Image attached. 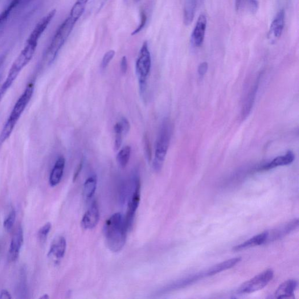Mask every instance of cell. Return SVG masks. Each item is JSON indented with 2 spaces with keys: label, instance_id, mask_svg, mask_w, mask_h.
Masks as SVG:
<instances>
[{
  "label": "cell",
  "instance_id": "1",
  "mask_svg": "<svg viewBox=\"0 0 299 299\" xmlns=\"http://www.w3.org/2000/svg\"><path fill=\"white\" fill-rule=\"evenodd\" d=\"M128 232L125 216L121 213H117L106 220L104 225L103 235L110 250L113 252L122 250L126 243Z\"/></svg>",
  "mask_w": 299,
  "mask_h": 299
},
{
  "label": "cell",
  "instance_id": "2",
  "mask_svg": "<svg viewBox=\"0 0 299 299\" xmlns=\"http://www.w3.org/2000/svg\"><path fill=\"white\" fill-rule=\"evenodd\" d=\"M35 85L33 83H30L27 85L24 91L16 101L13 108H12L9 117L7 118L4 124L1 132H0V148L8 139H9L13 132L16 124L22 114L26 110L28 104L34 95Z\"/></svg>",
  "mask_w": 299,
  "mask_h": 299
},
{
  "label": "cell",
  "instance_id": "3",
  "mask_svg": "<svg viewBox=\"0 0 299 299\" xmlns=\"http://www.w3.org/2000/svg\"><path fill=\"white\" fill-rule=\"evenodd\" d=\"M38 43L27 40L26 44L19 55L12 63L5 81L0 87V102L6 95L20 72L30 62L35 55Z\"/></svg>",
  "mask_w": 299,
  "mask_h": 299
},
{
  "label": "cell",
  "instance_id": "4",
  "mask_svg": "<svg viewBox=\"0 0 299 299\" xmlns=\"http://www.w3.org/2000/svg\"><path fill=\"white\" fill-rule=\"evenodd\" d=\"M77 21V20L69 15L57 29L43 56V60L48 64H52L55 60L61 49L71 34Z\"/></svg>",
  "mask_w": 299,
  "mask_h": 299
},
{
  "label": "cell",
  "instance_id": "5",
  "mask_svg": "<svg viewBox=\"0 0 299 299\" xmlns=\"http://www.w3.org/2000/svg\"><path fill=\"white\" fill-rule=\"evenodd\" d=\"M171 133V122L169 119L165 118L162 122L161 128L159 130L153 162V169L157 173L162 170L167 151L169 148Z\"/></svg>",
  "mask_w": 299,
  "mask_h": 299
},
{
  "label": "cell",
  "instance_id": "6",
  "mask_svg": "<svg viewBox=\"0 0 299 299\" xmlns=\"http://www.w3.org/2000/svg\"><path fill=\"white\" fill-rule=\"evenodd\" d=\"M151 67V58L147 42L143 43L136 63V72L139 80V92L144 99L147 91V79Z\"/></svg>",
  "mask_w": 299,
  "mask_h": 299
},
{
  "label": "cell",
  "instance_id": "7",
  "mask_svg": "<svg viewBox=\"0 0 299 299\" xmlns=\"http://www.w3.org/2000/svg\"><path fill=\"white\" fill-rule=\"evenodd\" d=\"M273 271L271 269L265 270L250 280L245 282L239 289L241 294H249L263 289L272 280Z\"/></svg>",
  "mask_w": 299,
  "mask_h": 299
},
{
  "label": "cell",
  "instance_id": "8",
  "mask_svg": "<svg viewBox=\"0 0 299 299\" xmlns=\"http://www.w3.org/2000/svg\"><path fill=\"white\" fill-rule=\"evenodd\" d=\"M134 190L130 196L128 210L125 216V222L128 231L132 227L135 214L141 201V181L137 174L133 176Z\"/></svg>",
  "mask_w": 299,
  "mask_h": 299
},
{
  "label": "cell",
  "instance_id": "9",
  "mask_svg": "<svg viewBox=\"0 0 299 299\" xmlns=\"http://www.w3.org/2000/svg\"><path fill=\"white\" fill-rule=\"evenodd\" d=\"M24 244V232L21 226L16 228L12 235L9 251H8V260L14 262L18 259L20 249Z\"/></svg>",
  "mask_w": 299,
  "mask_h": 299
},
{
  "label": "cell",
  "instance_id": "10",
  "mask_svg": "<svg viewBox=\"0 0 299 299\" xmlns=\"http://www.w3.org/2000/svg\"><path fill=\"white\" fill-rule=\"evenodd\" d=\"M66 240L63 236H59L53 240L48 253V257L55 263H59L64 256L66 251Z\"/></svg>",
  "mask_w": 299,
  "mask_h": 299
},
{
  "label": "cell",
  "instance_id": "11",
  "mask_svg": "<svg viewBox=\"0 0 299 299\" xmlns=\"http://www.w3.org/2000/svg\"><path fill=\"white\" fill-rule=\"evenodd\" d=\"M285 26V12L281 10L273 20L268 32V38L272 43L279 40L284 31Z\"/></svg>",
  "mask_w": 299,
  "mask_h": 299
},
{
  "label": "cell",
  "instance_id": "12",
  "mask_svg": "<svg viewBox=\"0 0 299 299\" xmlns=\"http://www.w3.org/2000/svg\"><path fill=\"white\" fill-rule=\"evenodd\" d=\"M100 218L97 202H93L81 220V226L85 230H91L97 226Z\"/></svg>",
  "mask_w": 299,
  "mask_h": 299
},
{
  "label": "cell",
  "instance_id": "13",
  "mask_svg": "<svg viewBox=\"0 0 299 299\" xmlns=\"http://www.w3.org/2000/svg\"><path fill=\"white\" fill-rule=\"evenodd\" d=\"M207 26L206 16L202 14L199 16L196 22L192 38L194 44L196 47H199L202 44Z\"/></svg>",
  "mask_w": 299,
  "mask_h": 299
},
{
  "label": "cell",
  "instance_id": "14",
  "mask_svg": "<svg viewBox=\"0 0 299 299\" xmlns=\"http://www.w3.org/2000/svg\"><path fill=\"white\" fill-rule=\"evenodd\" d=\"M65 165V159L63 156H59L53 166L49 176V184L52 187L58 185L62 179Z\"/></svg>",
  "mask_w": 299,
  "mask_h": 299
},
{
  "label": "cell",
  "instance_id": "15",
  "mask_svg": "<svg viewBox=\"0 0 299 299\" xmlns=\"http://www.w3.org/2000/svg\"><path fill=\"white\" fill-rule=\"evenodd\" d=\"M298 282L296 280H290L284 282L276 290L275 297L278 299L293 297Z\"/></svg>",
  "mask_w": 299,
  "mask_h": 299
},
{
  "label": "cell",
  "instance_id": "16",
  "mask_svg": "<svg viewBox=\"0 0 299 299\" xmlns=\"http://www.w3.org/2000/svg\"><path fill=\"white\" fill-rule=\"evenodd\" d=\"M269 236L268 232H265L252 237L250 239L245 241L244 243L241 244L237 246L233 247V251H239L243 250V249L258 246L265 243L267 241Z\"/></svg>",
  "mask_w": 299,
  "mask_h": 299
},
{
  "label": "cell",
  "instance_id": "17",
  "mask_svg": "<svg viewBox=\"0 0 299 299\" xmlns=\"http://www.w3.org/2000/svg\"><path fill=\"white\" fill-rule=\"evenodd\" d=\"M294 157L293 151H288L285 155L274 158L272 161L264 165L262 169L268 170L279 166L289 165L293 163L295 158Z\"/></svg>",
  "mask_w": 299,
  "mask_h": 299
},
{
  "label": "cell",
  "instance_id": "18",
  "mask_svg": "<svg viewBox=\"0 0 299 299\" xmlns=\"http://www.w3.org/2000/svg\"><path fill=\"white\" fill-rule=\"evenodd\" d=\"M241 260V259L239 257L235 258V259H232L223 261L222 263L217 264L209 269L206 272V275H215L220 272H222L223 271H226V270L231 269L240 263Z\"/></svg>",
  "mask_w": 299,
  "mask_h": 299
},
{
  "label": "cell",
  "instance_id": "19",
  "mask_svg": "<svg viewBox=\"0 0 299 299\" xmlns=\"http://www.w3.org/2000/svg\"><path fill=\"white\" fill-rule=\"evenodd\" d=\"M259 80H258L256 84L254 85L250 91H249L246 99H245L242 109V113H241L243 119L246 118L251 112L254 103H255L258 88H259Z\"/></svg>",
  "mask_w": 299,
  "mask_h": 299
},
{
  "label": "cell",
  "instance_id": "20",
  "mask_svg": "<svg viewBox=\"0 0 299 299\" xmlns=\"http://www.w3.org/2000/svg\"><path fill=\"white\" fill-rule=\"evenodd\" d=\"M197 0H186L183 10V22L189 26L194 18Z\"/></svg>",
  "mask_w": 299,
  "mask_h": 299
},
{
  "label": "cell",
  "instance_id": "21",
  "mask_svg": "<svg viewBox=\"0 0 299 299\" xmlns=\"http://www.w3.org/2000/svg\"><path fill=\"white\" fill-rule=\"evenodd\" d=\"M97 187V177L96 175L90 176L84 184L83 195L86 200L93 198L95 194Z\"/></svg>",
  "mask_w": 299,
  "mask_h": 299
},
{
  "label": "cell",
  "instance_id": "22",
  "mask_svg": "<svg viewBox=\"0 0 299 299\" xmlns=\"http://www.w3.org/2000/svg\"><path fill=\"white\" fill-rule=\"evenodd\" d=\"M298 226V220L295 219L291 222L286 224L283 226H281L280 228H278L276 231H273V234L272 238L273 239H280L286 235L289 234V233L295 230L296 228Z\"/></svg>",
  "mask_w": 299,
  "mask_h": 299
},
{
  "label": "cell",
  "instance_id": "23",
  "mask_svg": "<svg viewBox=\"0 0 299 299\" xmlns=\"http://www.w3.org/2000/svg\"><path fill=\"white\" fill-rule=\"evenodd\" d=\"M131 151H132V148L129 146L123 147L120 151L117 156V162L119 166L124 169L128 165L130 158Z\"/></svg>",
  "mask_w": 299,
  "mask_h": 299
},
{
  "label": "cell",
  "instance_id": "24",
  "mask_svg": "<svg viewBox=\"0 0 299 299\" xmlns=\"http://www.w3.org/2000/svg\"><path fill=\"white\" fill-rule=\"evenodd\" d=\"M88 0H77L72 8L70 16L78 20L83 14Z\"/></svg>",
  "mask_w": 299,
  "mask_h": 299
},
{
  "label": "cell",
  "instance_id": "25",
  "mask_svg": "<svg viewBox=\"0 0 299 299\" xmlns=\"http://www.w3.org/2000/svg\"><path fill=\"white\" fill-rule=\"evenodd\" d=\"M114 132L116 134L114 136V148L116 150H118L121 148L122 144L123 136H124V133L121 128L120 122L117 123L116 125L114 126Z\"/></svg>",
  "mask_w": 299,
  "mask_h": 299
},
{
  "label": "cell",
  "instance_id": "26",
  "mask_svg": "<svg viewBox=\"0 0 299 299\" xmlns=\"http://www.w3.org/2000/svg\"><path fill=\"white\" fill-rule=\"evenodd\" d=\"M16 219V212L12 210L9 215H8L4 222V227L8 232H10L13 228Z\"/></svg>",
  "mask_w": 299,
  "mask_h": 299
},
{
  "label": "cell",
  "instance_id": "27",
  "mask_svg": "<svg viewBox=\"0 0 299 299\" xmlns=\"http://www.w3.org/2000/svg\"><path fill=\"white\" fill-rule=\"evenodd\" d=\"M52 228V224L51 223H47L39 229L38 233V239L40 242L43 243L47 240L49 233H50Z\"/></svg>",
  "mask_w": 299,
  "mask_h": 299
},
{
  "label": "cell",
  "instance_id": "28",
  "mask_svg": "<svg viewBox=\"0 0 299 299\" xmlns=\"http://www.w3.org/2000/svg\"><path fill=\"white\" fill-rule=\"evenodd\" d=\"M114 55H116V52L113 50L109 51L105 53L101 62V68L102 69H105L108 66L109 64L113 59Z\"/></svg>",
  "mask_w": 299,
  "mask_h": 299
},
{
  "label": "cell",
  "instance_id": "29",
  "mask_svg": "<svg viewBox=\"0 0 299 299\" xmlns=\"http://www.w3.org/2000/svg\"><path fill=\"white\" fill-rule=\"evenodd\" d=\"M143 142H144V147L146 156L147 157V160H148L149 162H150L151 159V146L150 144L149 137H147L146 134H145L144 136V139H143Z\"/></svg>",
  "mask_w": 299,
  "mask_h": 299
},
{
  "label": "cell",
  "instance_id": "30",
  "mask_svg": "<svg viewBox=\"0 0 299 299\" xmlns=\"http://www.w3.org/2000/svg\"><path fill=\"white\" fill-rule=\"evenodd\" d=\"M141 23L139 26L133 32L132 35H134L140 32L145 27L147 21V16L144 11H142L141 13Z\"/></svg>",
  "mask_w": 299,
  "mask_h": 299
},
{
  "label": "cell",
  "instance_id": "31",
  "mask_svg": "<svg viewBox=\"0 0 299 299\" xmlns=\"http://www.w3.org/2000/svg\"><path fill=\"white\" fill-rule=\"evenodd\" d=\"M119 122L120 123V125L121 126L124 134L126 135L128 134L130 129V123L128 120V119L126 118L125 117H122L121 118V121Z\"/></svg>",
  "mask_w": 299,
  "mask_h": 299
},
{
  "label": "cell",
  "instance_id": "32",
  "mask_svg": "<svg viewBox=\"0 0 299 299\" xmlns=\"http://www.w3.org/2000/svg\"><path fill=\"white\" fill-rule=\"evenodd\" d=\"M208 64L206 62H203L199 65L198 67V73L200 77H202L205 75L208 71Z\"/></svg>",
  "mask_w": 299,
  "mask_h": 299
},
{
  "label": "cell",
  "instance_id": "33",
  "mask_svg": "<svg viewBox=\"0 0 299 299\" xmlns=\"http://www.w3.org/2000/svg\"><path fill=\"white\" fill-rule=\"evenodd\" d=\"M128 60L126 56H123L121 61V71L123 74H126L128 71Z\"/></svg>",
  "mask_w": 299,
  "mask_h": 299
},
{
  "label": "cell",
  "instance_id": "34",
  "mask_svg": "<svg viewBox=\"0 0 299 299\" xmlns=\"http://www.w3.org/2000/svg\"><path fill=\"white\" fill-rule=\"evenodd\" d=\"M83 165H84V160L83 159H82V160L80 162L79 166H77V169L75 172V174H74V177H73V181H75L77 179V178H78V177H79L81 171L82 170V169H83Z\"/></svg>",
  "mask_w": 299,
  "mask_h": 299
},
{
  "label": "cell",
  "instance_id": "35",
  "mask_svg": "<svg viewBox=\"0 0 299 299\" xmlns=\"http://www.w3.org/2000/svg\"><path fill=\"white\" fill-rule=\"evenodd\" d=\"M106 1H107V0H94V5L96 11H100L102 7L104 6Z\"/></svg>",
  "mask_w": 299,
  "mask_h": 299
},
{
  "label": "cell",
  "instance_id": "36",
  "mask_svg": "<svg viewBox=\"0 0 299 299\" xmlns=\"http://www.w3.org/2000/svg\"><path fill=\"white\" fill-rule=\"evenodd\" d=\"M0 298L11 299L12 297L10 293L7 290H3L1 293H0Z\"/></svg>",
  "mask_w": 299,
  "mask_h": 299
},
{
  "label": "cell",
  "instance_id": "37",
  "mask_svg": "<svg viewBox=\"0 0 299 299\" xmlns=\"http://www.w3.org/2000/svg\"><path fill=\"white\" fill-rule=\"evenodd\" d=\"M49 298V297L48 295V294H43V296H42V297H40V298H43H43L44 299H47V298Z\"/></svg>",
  "mask_w": 299,
  "mask_h": 299
},
{
  "label": "cell",
  "instance_id": "38",
  "mask_svg": "<svg viewBox=\"0 0 299 299\" xmlns=\"http://www.w3.org/2000/svg\"><path fill=\"white\" fill-rule=\"evenodd\" d=\"M132 1L133 2H134V3H137V2H139V1H140V0H132Z\"/></svg>",
  "mask_w": 299,
  "mask_h": 299
}]
</instances>
